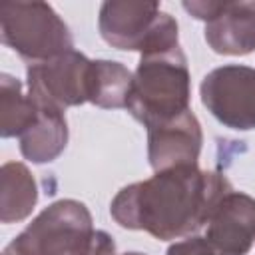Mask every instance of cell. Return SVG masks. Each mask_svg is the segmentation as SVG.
<instances>
[{
    "label": "cell",
    "mask_w": 255,
    "mask_h": 255,
    "mask_svg": "<svg viewBox=\"0 0 255 255\" xmlns=\"http://www.w3.org/2000/svg\"><path fill=\"white\" fill-rule=\"evenodd\" d=\"M233 187L217 171L181 165L155 171L149 179L126 185L112 201V217L126 229H139L167 241L203 227Z\"/></svg>",
    "instance_id": "cell-1"
},
{
    "label": "cell",
    "mask_w": 255,
    "mask_h": 255,
    "mask_svg": "<svg viewBox=\"0 0 255 255\" xmlns=\"http://www.w3.org/2000/svg\"><path fill=\"white\" fill-rule=\"evenodd\" d=\"M2 255H116L114 239L94 229L88 207L60 199L46 207Z\"/></svg>",
    "instance_id": "cell-2"
},
{
    "label": "cell",
    "mask_w": 255,
    "mask_h": 255,
    "mask_svg": "<svg viewBox=\"0 0 255 255\" xmlns=\"http://www.w3.org/2000/svg\"><path fill=\"white\" fill-rule=\"evenodd\" d=\"M126 110L145 128L165 124L189 110V68L179 46L141 56Z\"/></svg>",
    "instance_id": "cell-3"
},
{
    "label": "cell",
    "mask_w": 255,
    "mask_h": 255,
    "mask_svg": "<svg viewBox=\"0 0 255 255\" xmlns=\"http://www.w3.org/2000/svg\"><path fill=\"white\" fill-rule=\"evenodd\" d=\"M0 36L30 64L74 50L68 26L46 2H2Z\"/></svg>",
    "instance_id": "cell-4"
},
{
    "label": "cell",
    "mask_w": 255,
    "mask_h": 255,
    "mask_svg": "<svg viewBox=\"0 0 255 255\" xmlns=\"http://www.w3.org/2000/svg\"><path fill=\"white\" fill-rule=\"evenodd\" d=\"M98 28L110 46L137 50L141 56L177 46V22L155 2H104Z\"/></svg>",
    "instance_id": "cell-5"
},
{
    "label": "cell",
    "mask_w": 255,
    "mask_h": 255,
    "mask_svg": "<svg viewBox=\"0 0 255 255\" xmlns=\"http://www.w3.org/2000/svg\"><path fill=\"white\" fill-rule=\"evenodd\" d=\"M201 104L231 129H255V70L229 64L211 70L201 82Z\"/></svg>",
    "instance_id": "cell-6"
},
{
    "label": "cell",
    "mask_w": 255,
    "mask_h": 255,
    "mask_svg": "<svg viewBox=\"0 0 255 255\" xmlns=\"http://www.w3.org/2000/svg\"><path fill=\"white\" fill-rule=\"evenodd\" d=\"M183 8L205 22L213 52L245 56L255 50V2H183Z\"/></svg>",
    "instance_id": "cell-7"
},
{
    "label": "cell",
    "mask_w": 255,
    "mask_h": 255,
    "mask_svg": "<svg viewBox=\"0 0 255 255\" xmlns=\"http://www.w3.org/2000/svg\"><path fill=\"white\" fill-rule=\"evenodd\" d=\"M92 64L78 50H70L52 60L28 66V92L36 94L62 110L90 102Z\"/></svg>",
    "instance_id": "cell-8"
},
{
    "label": "cell",
    "mask_w": 255,
    "mask_h": 255,
    "mask_svg": "<svg viewBox=\"0 0 255 255\" xmlns=\"http://www.w3.org/2000/svg\"><path fill=\"white\" fill-rule=\"evenodd\" d=\"M205 225V239L223 255H245L255 241V199L231 189L213 207Z\"/></svg>",
    "instance_id": "cell-9"
},
{
    "label": "cell",
    "mask_w": 255,
    "mask_h": 255,
    "mask_svg": "<svg viewBox=\"0 0 255 255\" xmlns=\"http://www.w3.org/2000/svg\"><path fill=\"white\" fill-rule=\"evenodd\" d=\"M201 139V126L191 110L165 124L147 128L149 165L155 171L181 165H197Z\"/></svg>",
    "instance_id": "cell-10"
},
{
    "label": "cell",
    "mask_w": 255,
    "mask_h": 255,
    "mask_svg": "<svg viewBox=\"0 0 255 255\" xmlns=\"http://www.w3.org/2000/svg\"><path fill=\"white\" fill-rule=\"evenodd\" d=\"M30 98L38 106V120L24 135H20V151L34 163L54 161L68 143V124L64 110L36 94H30Z\"/></svg>",
    "instance_id": "cell-11"
},
{
    "label": "cell",
    "mask_w": 255,
    "mask_h": 255,
    "mask_svg": "<svg viewBox=\"0 0 255 255\" xmlns=\"http://www.w3.org/2000/svg\"><path fill=\"white\" fill-rule=\"evenodd\" d=\"M38 199V187L24 163L8 161L0 175V219L12 223L26 219Z\"/></svg>",
    "instance_id": "cell-12"
},
{
    "label": "cell",
    "mask_w": 255,
    "mask_h": 255,
    "mask_svg": "<svg viewBox=\"0 0 255 255\" xmlns=\"http://www.w3.org/2000/svg\"><path fill=\"white\" fill-rule=\"evenodd\" d=\"M38 120V106L30 94L22 92V84L4 74L0 88V133L2 137L24 135Z\"/></svg>",
    "instance_id": "cell-13"
},
{
    "label": "cell",
    "mask_w": 255,
    "mask_h": 255,
    "mask_svg": "<svg viewBox=\"0 0 255 255\" xmlns=\"http://www.w3.org/2000/svg\"><path fill=\"white\" fill-rule=\"evenodd\" d=\"M133 74L112 60H94L90 104L98 108H126Z\"/></svg>",
    "instance_id": "cell-14"
},
{
    "label": "cell",
    "mask_w": 255,
    "mask_h": 255,
    "mask_svg": "<svg viewBox=\"0 0 255 255\" xmlns=\"http://www.w3.org/2000/svg\"><path fill=\"white\" fill-rule=\"evenodd\" d=\"M165 255H223L217 247H213L205 237H189L173 243Z\"/></svg>",
    "instance_id": "cell-15"
},
{
    "label": "cell",
    "mask_w": 255,
    "mask_h": 255,
    "mask_svg": "<svg viewBox=\"0 0 255 255\" xmlns=\"http://www.w3.org/2000/svg\"><path fill=\"white\" fill-rule=\"evenodd\" d=\"M124 255H145V253H137V251H129V253H124Z\"/></svg>",
    "instance_id": "cell-16"
}]
</instances>
